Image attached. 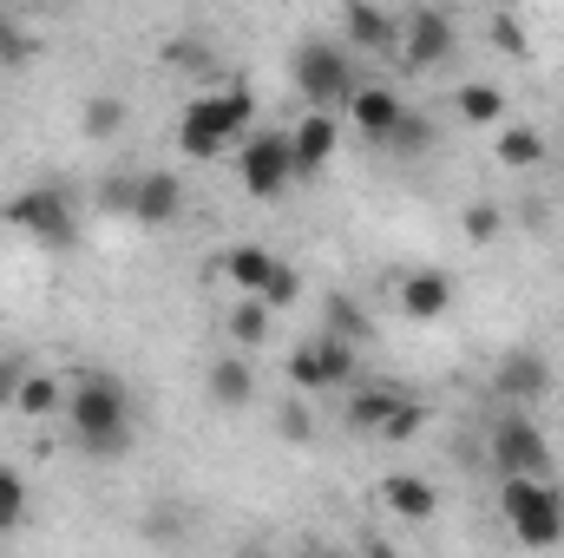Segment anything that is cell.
<instances>
[{
	"mask_svg": "<svg viewBox=\"0 0 564 558\" xmlns=\"http://www.w3.org/2000/svg\"><path fill=\"white\" fill-rule=\"evenodd\" d=\"M499 230H506V217H499V204H473V211H466V237H473V244H492Z\"/></svg>",
	"mask_w": 564,
	"mask_h": 558,
	"instance_id": "obj_32",
	"label": "cell"
},
{
	"mask_svg": "<svg viewBox=\"0 0 564 558\" xmlns=\"http://www.w3.org/2000/svg\"><path fill=\"white\" fill-rule=\"evenodd\" d=\"M289 79H295V93L308 106L341 112L355 99V86H361V66H355V46L348 40H302L295 60H289Z\"/></svg>",
	"mask_w": 564,
	"mask_h": 558,
	"instance_id": "obj_4",
	"label": "cell"
},
{
	"mask_svg": "<svg viewBox=\"0 0 564 558\" xmlns=\"http://www.w3.org/2000/svg\"><path fill=\"white\" fill-rule=\"evenodd\" d=\"M270 270H276V257H270L263 244H237V250L224 257V277H230L237 296H257V289L270 282Z\"/></svg>",
	"mask_w": 564,
	"mask_h": 558,
	"instance_id": "obj_21",
	"label": "cell"
},
{
	"mask_svg": "<svg viewBox=\"0 0 564 558\" xmlns=\"http://www.w3.org/2000/svg\"><path fill=\"white\" fill-rule=\"evenodd\" d=\"M230 342L237 348H263L270 342V302L263 296H230Z\"/></svg>",
	"mask_w": 564,
	"mask_h": 558,
	"instance_id": "obj_22",
	"label": "cell"
},
{
	"mask_svg": "<svg viewBox=\"0 0 564 558\" xmlns=\"http://www.w3.org/2000/svg\"><path fill=\"white\" fill-rule=\"evenodd\" d=\"M164 66H177V73H210V40L204 33H177V40H164Z\"/></svg>",
	"mask_w": 564,
	"mask_h": 558,
	"instance_id": "obj_26",
	"label": "cell"
},
{
	"mask_svg": "<svg viewBox=\"0 0 564 558\" xmlns=\"http://www.w3.org/2000/svg\"><path fill=\"white\" fill-rule=\"evenodd\" d=\"M341 40L355 53H394L401 46V13H388L381 0H341Z\"/></svg>",
	"mask_w": 564,
	"mask_h": 558,
	"instance_id": "obj_12",
	"label": "cell"
},
{
	"mask_svg": "<svg viewBox=\"0 0 564 558\" xmlns=\"http://www.w3.org/2000/svg\"><path fill=\"white\" fill-rule=\"evenodd\" d=\"M20 519H26V480L13 466H0V539L20 533Z\"/></svg>",
	"mask_w": 564,
	"mask_h": 558,
	"instance_id": "obj_28",
	"label": "cell"
},
{
	"mask_svg": "<svg viewBox=\"0 0 564 558\" xmlns=\"http://www.w3.org/2000/svg\"><path fill=\"white\" fill-rule=\"evenodd\" d=\"M66 427H73V440H79L93 460L132 453V395H126V382H112V375H79V382L66 388Z\"/></svg>",
	"mask_w": 564,
	"mask_h": 558,
	"instance_id": "obj_2",
	"label": "cell"
},
{
	"mask_svg": "<svg viewBox=\"0 0 564 558\" xmlns=\"http://www.w3.org/2000/svg\"><path fill=\"white\" fill-rule=\"evenodd\" d=\"M126 119H132V112H126V99L99 93V99L86 106V139H119V132H126Z\"/></svg>",
	"mask_w": 564,
	"mask_h": 558,
	"instance_id": "obj_27",
	"label": "cell"
},
{
	"mask_svg": "<svg viewBox=\"0 0 564 558\" xmlns=\"http://www.w3.org/2000/svg\"><path fill=\"white\" fill-rule=\"evenodd\" d=\"M459 119H466V126H506V93L486 86V79L459 86Z\"/></svg>",
	"mask_w": 564,
	"mask_h": 558,
	"instance_id": "obj_24",
	"label": "cell"
},
{
	"mask_svg": "<svg viewBox=\"0 0 564 558\" xmlns=\"http://www.w3.org/2000/svg\"><path fill=\"white\" fill-rule=\"evenodd\" d=\"M13 415H20V420L66 415V382H59V375H46V368H26V375H20V395H13Z\"/></svg>",
	"mask_w": 564,
	"mask_h": 558,
	"instance_id": "obj_19",
	"label": "cell"
},
{
	"mask_svg": "<svg viewBox=\"0 0 564 558\" xmlns=\"http://www.w3.org/2000/svg\"><path fill=\"white\" fill-rule=\"evenodd\" d=\"M381 151H388V158H426V151H433V119H421V112H401V126L381 139Z\"/></svg>",
	"mask_w": 564,
	"mask_h": 558,
	"instance_id": "obj_25",
	"label": "cell"
},
{
	"mask_svg": "<svg viewBox=\"0 0 564 558\" xmlns=\"http://www.w3.org/2000/svg\"><path fill=\"white\" fill-rule=\"evenodd\" d=\"M492 158L506 171H539L545 164V132L539 126H492Z\"/></svg>",
	"mask_w": 564,
	"mask_h": 558,
	"instance_id": "obj_20",
	"label": "cell"
},
{
	"mask_svg": "<svg viewBox=\"0 0 564 558\" xmlns=\"http://www.w3.org/2000/svg\"><path fill=\"white\" fill-rule=\"evenodd\" d=\"M276 433H282V440H295V447H302V440L315 433V420H308V401H282V415H276Z\"/></svg>",
	"mask_w": 564,
	"mask_h": 558,
	"instance_id": "obj_33",
	"label": "cell"
},
{
	"mask_svg": "<svg viewBox=\"0 0 564 558\" xmlns=\"http://www.w3.org/2000/svg\"><path fill=\"white\" fill-rule=\"evenodd\" d=\"M486 447H492V466L499 473H552V433L525 415V408H506V415L492 420Z\"/></svg>",
	"mask_w": 564,
	"mask_h": 558,
	"instance_id": "obj_8",
	"label": "cell"
},
{
	"mask_svg": "<svg viewBox=\"0 0 564 558\" xmlns=\"http://www.w3.org/2000/svg\"><path fill=\"white\" fill-rule=\"evenodd\" d=\"M394 296H401V309H408L414 322H440V315L453 309V296H459V282L446 277V270H408Z\"/></svg>",
	"mask_w": 564,
	"mask_h": 558,
	"instance_id": "obj_16",
	"label": "cell"
},
{
	"mask_svg": "<svg viewBox=\"0 0 564 558\" xmlns=\"http://www.w3.org/2000/svg\"><path fill=\"white\" fill-rule=\"evenodd\" d=\"M408 395H414V388H401V382H368V388H355V395H348V427H355V433H381L388 415H394Z\"/></svg>",
	"mask_w": 564,
	"mask_h": 558,
	"instance_id": "obj_18",
	"label": "cell"
},
{
	"mask_svg": "<svg viewBox=\"0 0 564 558\" xmlns=\"http://www.w3.org/2000/svg\"><path fill=\"white\" fill-rule=\"evenodd\" d=\"M257 296H263L270 309H289V302L302 296V270H295V264H276V270H270V282H263Z\"/></svg>",
	"mask_w": 564,
	"mask_h": 558,
	"instance_id": "obj_30",
	"label": "cell"
},
{
	"mask_svg": "<svg viewBox=\"0 0 564 558\" xmlns=\"http://www.w3.org/2000/svg\"><path fill=\"white\" fill-rule=\"evenodd\" d=\"M421 427H426V408H421V401H414V395H408V401H401V408L388 415V427H381L375 440H388V447H401V440H414Z\"/></svg>",
	"mask_w": 564,
	"mask_h": 558,
	"instance_id": "obj_29",
	"label": "cell"
},
{
	"mask_svg": "<svg viewBox=\"0 0 564 558\" xmlns=\"http://www.w3.org/2000/svg\"><path fill=\"white\" fill-rule=\"evenodd\" d=\"M289 144H295V171H302V178L328 171V158H335V144H341V112H322V106H308V119L289 132Z\"/></svg>",
	"mask_w": 564,
	"mask_h": 558,
	"instance_id": "obj_14",
	"label": "cell"
},
{
	"mask_svg": "<svg viewBox=\"0 0 564 558\" xmlns=\"http://www.w3.org/2000/svg\"><path fill=\"white\" fill-rule=\"evenodd\" d=\"M289 388L295 395H335V388H355V342L341 335H308L295 355H289Z\"/></svg>",
	"mask_w": 564,
	"mask_h": 558,
	"instance_id": "obj_7",
	"label": "cell"
},
{
	"mask_svg": "<svg viewBox=\"0 0 564 558\" xmlns=\"http://www.w3.org/2000/svg\"><path fill=\"white\" fill-rule=\"evenodd\" d=\"M7 224H13L20 237H33L40 250H73V244H79V211H73V197H66L59 184H26V191H13V197H7Z\"/></svg>",
	"mask_w": 564,
	"mask_h": 558,
	"instance_id": "obj_5",
	"label": "cell"
},
{
	"mask_svg": "<svg viewBox=\"0 0 564 558\" xmlns=\"http://www.w3.org/2000/svg\"><path fill=\"white\" fill-rule=\"evenodd\" d=\"M545 395H552V362L539 348H506L492 362V401L525 408V401H545Z\"/></svg>",
	"mask_w": 564,
	"mask_h": 558,
	"instance_id": "obj_10",
	"label": "cell"
},
{
	"mask_svg": "<svg viewBox=\"0 0 564 558\" xmlns=\"http://www.w3.org/2000/svg\"><path fill=\"white\" fill-rule=\"evenodd\" d=\"M381 506H388L394 519H414V526H426V519L440 513V486H433V480H421V473H388V480H381Z\"/></svg>",
	"mask_w": 564,
	"mask_h": 558,
	"instance_id": "obj_17",
	"label": "cell"
},
{
	"mask_svg": "<svg viewBox=\"0 0 564 558\" xmlns=\"http://www.w3.org/2000/svg\"><path fill=\"white\" fill-rule=\"evenodd\" d=\"M401 112H408V99H401L388 79H361V86H355V99L341 106V126H355V139L381 144L394 126H401Z\"/></svg>",
	"mask_w": 564,
	"mask_h": 558,
	"instance_id": "obj_11",
	"label": "cell"
},
{
	"mask_svg": "<svg viewBox=\"0 0 564 558\" xmlns=\"http://www.w3.org/2000/svg\"><path fill=\"white\" fill-rule=\"evenodd\" d=\"M26 368H33V362H26L20 348H7V355H0V408H13V395H20V375H26Z\"/></svg>",
	"mask_w": 564,
	"mask_h": 558,
	"instance_id": "obj_34",
	"label": "cell"
},
{
	"mask_svg": "<svg viewBox=\"0 0 564 558\" xmlns=\"http://www.w3.org/2000/svg\"><path fill=\"white\" fill-rule=\"evenodd\" d=\"M26 60H33V40H26L13 20H0V66H7V73H20Z\"/></svg>",
	"mask_w": 564,
	"mask_h": 558,
	"instance_id": "obj_31",
	"label": "cell"
},
{
	"mask_svg": "<svg viewBox=\"0 0 564 558\" xmlns=\"http://www.w3.org/2000/svg\"><path fill=\"white\" fill-rule=\"evenodd\" d=\"M237 178H243V191H250L257 204H276V197H289V191L302 184L289 132H250V139L237 144Z\"/></svg>",
	"mask_w": 564,
	"mask_h": 558,
	"instance_id": "obj_6",
	"label": "cell"
},
{
	"mask_svg": "<svg viewBox=\"0 0 564 558\" xmlns=\"http://www.w3.org/2000/svg\"><path fill=\"white\" fill-rule=\"evenodd\" d=\"M139 224H151V230H164V224H177L184 217V184L171 178V171H144V178H132V204H126Z\"/></svg>",
	"mask_w": 564,
	"mask_h": 558,
	"instance_id": "obj_13",
	"label": "cell"
},
{
	"mask_svg": "<svg viewBox=\"0 0 564 558\" xmlns=\"http://www.w3.org/2000/svg\"><path fill=\"white\" fill-rule=\"evenodd\" d=\"M204 395H210V408L243 415V408L257 401V368H250L243 355H217V362H210V375H204Z\"/></svg>",
	"mask_w": 564,
	"mask_h": 558,
	"instance_id": "obj_15",
	"label": "cell"
},
{
	"mask_svg": "<svg viewBox=\"0 0 564 558\" xmlns=\"http://www.w3.org/2000/svg\"><path fill=\"white\" fill-rule=\"evenodd\" d=\"M499 513L519 546L545 552L564 539V486L558 473H499Z\"/></svg>",
	"mask_w": 564,
	"mask_h": 558,
	"instance_id": "obj_3",
	"label": "cell"
},
{
	"mask_svg": "<svg viewBox=\"0 0 564 558\" xmlns=\"http://www.w3.org/2000/svg\"><path fill=\"white\" fill-rule=\"evenodd\" d=\"M401 66L408 73H433L440 60H453V13H440V7H414V13H401Z\"/></svg>",
	"mask_w": 564,
	"mask_h": 558,
	"instance_id": "obj_9",
	"label": "cell"
},
{
	"mask_svg": "<svg viewBox=\"0 0 564 558\" xmlns=\"http://www.w3.org/2000/svg\"><path fill=\"white\" fill-rule=\"evenodd\" d=\"M322 329H328V335H341V342H355V348H361V342H368V309H361V302H355V296H348V289H335V296H328V302H322Z\"/></svg>",
	"mask_w": 564,
	"mask_h": 558,
	"instance_id": "obj_23",
	"label": "cell"
},
{
	"mask_svg": "<svg viewBox=\"0 0 564 558\" xmlns=\"http://www.w3.org/2000/svg\"><path fill=\"white\" fill-rule=\"evenodd\" d=\"M492 40H499V53H512V60H525V26H519L512 13H492Z\"/></svg>",
	"mask_w": 564,
	"mask_h": 558,
	"instance_id": "obj_35",
	"label": "cell"
},
{
	"mask_svg": "<svg viewBox=\"0 0 564 558\" xmlns=\"http://www.w3.org/2000/svg\"><path fill=\"white\" fill-rule=\"evenodd\" d=\"M250 132H257V93H250L243 79L210 86V93L184 99V112H177V151L197 158V164L224 158L230 144H243Z\"/></svg>",
	"mask_w": 564,
	"mask_h": 558,
	"instance_id": "obj_1",
	"label": "cell"
}]
</instances>
